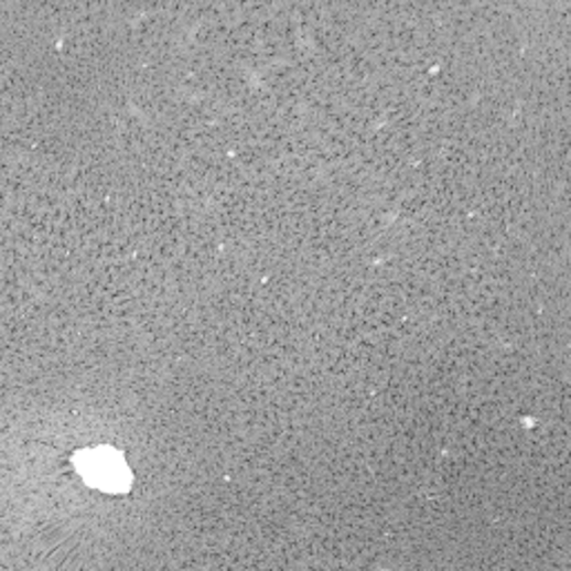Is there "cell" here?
Here are the masks:
<instances>
[{
	"instance_id": "1",
	"label": "cell",
	"mask_w": 571,
	"mask_h": 571,
	"mask_svg": "<svg viewBox=\"0 0 571 571\" xmlns=\"http://www.w3.org/2000/svg\"><path fill=\"white\" fill-rule=\"evenodd\" d=\"M85 462H78V468L91 485H97L108 492H123L130 485V473L123 464V460L115 451H91L83 453Z\"/></svg>"
}]
</instances>
